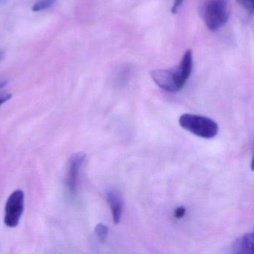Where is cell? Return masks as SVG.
I'll return each instance as SVG.
<instances>
[{
    "mask_svg": "<svg viewBox=\"0 0 254 254\" xmlns=\"http://www.w3.org/2000/svg\"><path fill=\"white\" fill-rule=\"evenodd\" d=\"M192 66V53L188 50L178 66L167 69H154L150 72V75L159 87L165 91L175 93L180 91L188 81Z\"/></svg>",
    "mask_w": 254,
    "mask_h": 254,
    "instance_id": "1",
    "label": "cell"
},
{
    "mask_svg": "<svg viewBox=\"0 0 254 254\" xmlns=\"http://www.w3.org/2000/svg\"><path fill=\"white\" fill-rule=\"evenodd\" d=\"M200 14L208 29L217 32L228 21V2L227 0H207L200 8Z\"/></svg>",
    "mask_w": 254,
    "mask_h": 254,
    "instance_id": "2",
    "label": "cell"
},
{
    "mask_svg": "<svg viewBox=\"0 0 254 254\" xmlns=\"http://www.w3.org/2000/svg\"><path fill=\"white\" fill-rule=\"evenodd\" d=\"M183 128L199 137L212 139L218 132V126L214 120L196 114H183L179 119Z\"/></svg>",
    "mask_w": 254,
    "mask_h": 254,
    "instance_id": "3",
    "label": "cell"
},
{
    "mask_svg": "<svg viewBox=\"0 0 254 254\" xmlns=\"http://www.w3.org/2000/svg\"><path fill=\"white\" fill-rule=\"evenodd\" d=\"M24 193L22 190H15L11 193L5 206L4 223L7 227H17L24 211Z\"/></svg>",
    "mask_w": 254,
    "mask_h": 254,
    "instance_id": "4",
    "label": "cell"
},
{
    "mask_svg": "<svg viewBox=\"0 0 254 254\" xmlns=\"http://www.w3.org/2000/svg\"><path fill=\"white\" fill-rule=\"evenodd\" d=\"M85 159L86 154L84 152H76L72 154L68 160L65 183L68 192L71 195H75L78 191L80 172Z\"/></svg>",
    "mask_w": 254,
    "mask_h": 254,
    "instance_id": "5",
    "label": "cell"
},
{
    "mask_svg": "<svg viewBox=\"0 0 254 254\" xmlns=\"http://www.w3.org/2000/svg\"><path fill=\"white\" fill-rule=\"evenodd\" d=\"M107 201L111 208L114 224H118L121 221L123 210V200L117 190L111 189L106 193Z\"/></svg>",
    "mask_w": 254,
    "mask_h": 254,
    "instance_id": "6",
    "label": "cell"
},
{
    "mask_svg": "<svg viewBox=\"0 0 254 254\" xmlns=\"http://www.w3.org/2000/svg\"><path fill=\"white\" fill-rule=\"evenodd\" d=\"M232 251L236 254H253L254 252V234L247 233L238 238L232 245Z\"/></svg>",
    "mask_w": 254,
    "mask_h": 254,
    "instance_id": "7",
    "label": "cell"
},
{
    "mask_svg": "<svg viewBox=\"0 0 254 254\" xmlns=\"http://www.w3.org/2000/svg\"><path fill=\"white\" fill-rule=\"evenodd\" d=\"M109 230L106 225L103 224H98L95 227V233L97 236L98 240L102 243H105L108 239Z\"/></svg>",
    "mask_w": 254,
    "mask_h": 254,
    "instance_id": "8",
    "label": "cell"
},
{
    "mask_svg": "<svg viewBox=\"0 0 254 254\" xmlns=\"http://www.w3.org/2000/svg\"><path fill=\"white\" fill-rule=\"evenodd\" d=\"M56 2V0H41L33 5L32 11H35V12L45 11V10L51 8Z\"/></svg>",
    "mask_w": 254,
    "mask_h": 254,
    "instance_id": "9",
    "label": "cell"
},
{
    "mask_svg": "<svg viewBox=\"0 0 254 254\" xmlns=\"http://www.w3.org/2000/svg\"><path fill=\"white\" fill-rule=\"evenodd\" d=\"M238 3L250 14L254 13V0H237Z\"/></svg>",
    "mask_w": 254,
    "mask_h": 254,
    "instance_id": "10",
    "label": "cell"
},
{
    "mask_svg": "<svg viewBox=\"0 0 254 254\" xmlns=\"http://www.w3.org/2000/svg\"><path fill=\"white\" fill-rule=\"evenodd\" d=\"M186 212H187V209L184 206H179V207L175 209V212H174V215L175 218L181 219L185 215Z\"/></svg>",
    "mask_w": 254,
    "mask_h": 254,
    "instance_id": "11",
    "label": "cell"
},
{
    "mask_svg": "<svg viewBox=\"0 0 254 254\" xmlns=\"http://www.w3.org/2000/svg\"><path fill=\"white\" fill-rule=\"evenodd\" d=\"M183 2H184V0H174V3L172 8V14H176L179 11Z\"/></svg>",
    "mask_w": 254,
    "mask_h": 254,
    "instance_id": "12",
    "label": "cell"
},
{
    "mask_svg": "<svg viewBox=\"0 0 254 254\" xmlns=\"http://www.w3.org/2000/svg\"><path fill=\"white\" fill-rule=\"evenodd\" d=\"M11 98V95H6V96H2V97L0 98V106L2 105V104L6 102L7 101L9 100Z\"/></svg>",
    "mask_w": 254,
    "mask_h": 254,
    "instance_id": "13",
    "label": "cell"
},
{
    "mask_svg": "<svg viewBox=\"0 0 254 254\" xmlns=\"http://www.w3.org/2000/svg\"><path fill=\"white\" fill-rule=\"evenodd\" d=\"M8 81H0V89L3 88L4 87L7 85Z\"/></svg>",
    "mask_w": 254,
    "mask_h": 254,
    "instance_id": "14",
    "label": "cell"
},
{
    "mask_svg": "<svg viewBox=\"0 0 254 254\" xmlns=\"http://www.w3.org/2000/svg\"><path fill=\"white\" fill-rule=\"evenodd\" d=\"M4 59V54L2 52H0V61H2Z\"/></svg>",
    "mask_w": 254,
    "mask_h": 254,
    "instance_id": "15",
    "label": "cell"
}]
</instances>
